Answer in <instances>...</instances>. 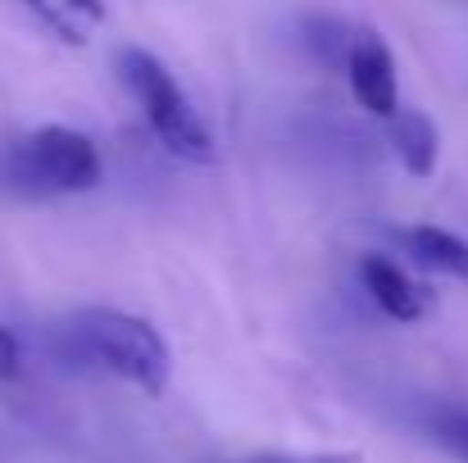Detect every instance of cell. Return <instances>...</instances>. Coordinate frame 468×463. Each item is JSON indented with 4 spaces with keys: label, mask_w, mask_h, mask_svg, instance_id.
<instances>
[{
    "label": "cell",
    "mask_w": 468,
    "mask_h": 463,
    "mask_svg": "<svg viewBox=\"0 0 468 463\" xmlns=\"http://www.w3.org/2000/svg\"><path fill=\"white\" fill-rule=\"evenodd\" d=\"M382 123H387L391 151L405 163L410 177H432V173H437V163H441V132H437L432 114L400 105V110H396L391 119H382Z\"/></svg>",
    "instance_id": "obj_7"
},
{
    "label": "cell",
    "mask_w": 468,
    "mask_h": 463,
    "mask_svg": "<svg viewBox=\"0 0 468 463\" xmlns=\"http://www.w3.org/2000/svg\"><path fill=\"white\" fill-rule=\"evenodd\" d=\"M64 350H69V359L91 363V368H101V373H110L146 395H159L168 386V373H173V359H168L159 327L142 313H128V309H78L64 322Z\"/></svg>",
    "instance_id": "obj_1"
},
{
    "label": "cell",
    "mask_w": 468,
    "mask_h": 463,
    "mask_svg": "<svg viewBox=\"0 0 468 463\" xmlns=\"http://www.w3.org/2000/svg\"><path fill=\"white\" fill-rule=\"evenodd\" d=\"M23 377V341L14 327L0 322V382H18Z\"/></svg>",
    "instance_id": "obj_11"
},
{
    "label": "cell",
    "mask_w": 468,
    "mask_h": 463,
    "mask_svg": "<svg viewBox=\"0 0 468 463\" xmlns=\"http://www.w3.org/2000/svg\"><path fill=\"white\" fill-rule=\"evenodd\" d=\"M114 64H119V78H123L128 96L142 105V119L155 132L159 146L173 159L209 163L214 159V137H209L200 110L191 105V96L182 91V82L168 73V64L155 59L151 50H142V46H123Z\"/></svg>",
    "instance_id": "obj_2"
},
{
    "label": "cell",
    "mask_w": 468,
    "mask_h": 463,
    "mask_svg": "<svg viewBox=\"0 0 468 463\" xmlns=\"http://www.w3.org/2000/svg\"><path fill=\"white\" fill-rule=\"evenodd\" d=\"M5 177L27 195H82L101 186L105 163L87 132L69 123H46L9 146Z\"/></svg>",
    "instance_id": "obj_3"
},
{
    "label": "cell",
    "mask_w": 468,
    "mask_h": 463,
    "mask_svg": "<svg viewBox=\"0 0 468 463\" xmlns=\"http://www.w3.org/2000/svg\"><path fill=\"white\" fill-rule=\"evenodd\" d=\"M246 463H364V455L355 450H314V455H296V450H269V455H255Z\"/></svg>",
    "instance_id": "obj_10"
},
{
    "label": "cell",
    "mask_w": 468,
    "mask_h": 463,
    "mask_svg": "<svg viewBox=\"0 0 468 463\" xmlns=\"http://www.w3.org/2000/svg\"><path fill=\"white\" fill-rule=\"evenodd\" d=\"M359 287L364 296L378 305V313H387L391 322H423L432 318L437 296L428 282H419L400 259L391 255H364L359 259Z\"/></svg>",
    "instance_id": "obj_5"
},
{
    "label": "cell",
    "mask_w": 468,
    "mask_h": 463,
    "mask_svg": "<svg viewBox=\"0 0 468 463\" xmlns=\"http://www.w3.org/2000/svg\"><path fill=\"white\" fill-rule=\"evenodd\" d=\"M55 41L87 46V32L105 23V0H18Z\"/></svg>",
    "instance_id": "obj_8"
},
{
    "label": "cell",
    "mask_w": 468,
    "mask_h": 463,
    "mask_svg": "<svg viewBox=\"0 0 468 463\" xmlns=\"http://www.w3.org/2000/svg\"><path fill=\"white\" fill-rule=\"evenodd\" d=\"M428 437L432 446H441L451 459L468 463V409H441L428 418Z\"/></svg>",
    "instance_id": "obj_9"
},
{
    "label": "cell",
    "mask_w": 468,
    "mask_h": 463,
    "mask_svg": "<svg viewBox=\"0 0 468 463\" xmlns=\"http://www.w3.org/2000/svg\"><path fill=\"white\" fill-rule=\"evenodd\" d=\"M346 78L350 91L359 100V110H368L373 119H391L400 110V73H396V55L378 32H355L350 50H346Z\"/></svg>",
    "instance_id": "obj_4"
},
{
    "label": "cell",
    "mask_w": 468,
    "mask_h": 463,
    "mask_svg": "<svg viewBox=\"0 0 468 463\" xmlns=\"http://www.w3.org/2000/svg\"><path fill=\"white\" fill-rule=\"evenodd\" d=\"M396 246L419 268L468 282V241L460 232H446V227H432V223H414V227H396Z\"/></svg>",
    "instance_id": "obj_6"
}]
</instances>
